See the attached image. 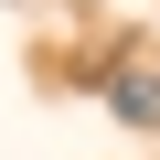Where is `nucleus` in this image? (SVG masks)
Returning <instances> with one entry per match:
<instances>
[{"label":"nucleus","mask_w":160,"mask_h":160,"mask_svg":"<svg viewBox=\"0 0 160 160\" xmlns=\"http://www.w3.org/2000/svg\"><path fill=\"white\" fill-rule=\"evenodd\" d=\"M107 107H118V128H160V64H107Z\"/></svg>","instance_id":"nucleus-1"}]
</instances>
